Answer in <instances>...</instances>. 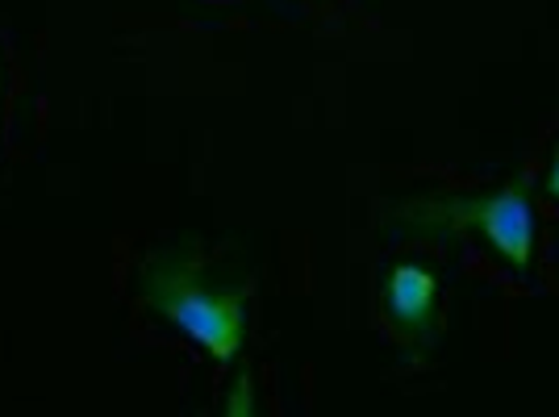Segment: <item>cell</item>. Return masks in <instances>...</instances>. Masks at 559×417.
I'll return each mask as SVG.
<instances>
[{"mask_svg": "<svg viewBox=\"0 0 559 417\" xmlns=\"http://www.w3.org/2000/svg\"><path fill=\"white\" fill-rule=\"evenodd\" d=\"M142 297L180 334L205 347L217 364H234L247 343V293L213 288L205 263L192 255H159L142 272Z\"/></svg>", "mask_w": 559, "mask_h": 417, "instance_id": "cell-1", "label": "cell"}, {"mask_svg": "<svg viewBox=\"0 0 559 417\" xmlns=\"http://www.w3.org/2000/svg\"><path fill=\"white\" fill-rule=\"evenodd\" d=\"M414 217L443 230H476L489 238V247L510 263L513 272H526L535 255V205L526 184H506L489 196H460V201H426Z\"/></svg>", "mask_w": 559, "mask_h": 417, "instance_id": "cell-2", "label": "cell"}, {"mask_svg": "<svg viewBox=\"0 0 559 417\" xmlns=\"http://www.w3.org/2000/svg\"><path fill=\"white\" fill-rule=\"evenodd\" d=\"M384 309L405 338H414V343L435 338V325H439V279H435V272H426L418 263H396L384 279Z\"/></svg>", "mask_w": 559, "mask_h": 417, "instance_id": "cell-3", "label": "cell"}, {"mask_svg": "<svg viewBox=\"0 0 559 417\" xmlns=\"http://www.w3.org/2000/svg\"><path fill=\"white\" fill-rule=\"evenodd\" d=\"M251 409H255V401H251V371H242L238 384H234V396H230V405H226V414L242 417V414H251Z\"/></svg>", "mask_w": 559, "mask_h": 417, "instance_id": "cell-4", "label": "cell"}, {"mask_svg": "<svg viewBox=\"0 0 559 417\" xmlns=\"http://www.w3.org/2000/svg\"><path fill=\"white\" fill-rule=\"evenodd\" d=\"M547 196L559 201V151H556V159H551V171H547Z\"/></svg>", "mask_w": 559, "mask_h": 417, "instance_id": "cell-5", "label": "cell"}]
</instances>
